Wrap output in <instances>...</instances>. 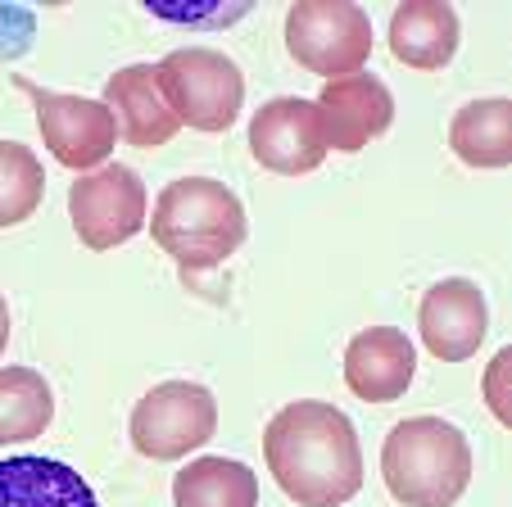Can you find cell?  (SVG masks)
I'll return each instance as SVG.
<instances>
[{"mask_svg": "<svg viewBox=\"0 0 512 507\" xmlns=\"http://www.w3.org/2000/svg\"><path fill=\"white\" fill-rule=\"evenodd\" d=\"M263 458L281 494L300 507H340L363 489L354 421L336 403H286L263 431Z\"/></svg>", "mask_w": 512, "mask_h": 507, "instance_id": "obj_1", "label": "cell"}, {"mask_svg": "<svg viewBox=\"0 0 512 507\" xmlns=\"http://www.w3.org/2000/svg\"><path fill=\"white\" fill-rule=\"evenodd\" d=\"M150 236L182 272L218 268L245 245V204L236 200L232 186L213 177H177L159 191L155 213H150Z\"/></svg>", "mask_w": 512, "mask_h": 507, "instance_id": "obj_2", "label": "cell"}, {"mask_svg": "<svg viewBox=\"0 0 512 507\" xmlns=\"http://www.w3.org/2000/svg\"><path fill=\"white\" fill-rule=\"evenodd\" d=\"M381 476L404 507H454L472 480V449L440 417H408L381 444Z\"/></svg>", "mask_w": 512, "mask_h": 507, "instance_id": "obj_3", "label": "cell"}, {"mask_svg": "<svg viewBox=\"0 0 512 507\" xmlns=\"http://www.w3.org/2000/svg\"><path fill=\"white\" fill-rule=\"evenodd\" d=\"M155 82L177 123L195 132H227L245 105V77L236 59L209 46H182L164 55L155 64Z\"/></svg>", "mask_w": 512, "mask_h": 507, "instance_id": "obj_4", "label": "cell"}, {"mask_svg": "<svg viewBox=\"0 0 512 507\" xmlns=\"http://www.w3.org/2000/svg\"><path fill=\"white\" fill-rule=\"evenodd\" d=\"M286 50L295 55V64H304L309 73L327 77V82L354 77L363 73V64L372 55V19L363 5H349V0L290 5Z\"/></svg>", "mask_w": 512, "mask_h": 507, "instance_id": "obj_5", "label": "cell"}, {"mask_svg": "<svg viewBox=\"0 0 512 507\" xmlns=\"http://www.w3.org/2000/svg\"><path fill=\"white\" fill-rule=\"evenodd\" d=\"M218 403L195 381H164L132 408V444L155 462H177L213 440Z\"/></svg>", "mask_w": 512, "mask_h": 507, "instance_id": "obj_6", "label": "cell"}, {"mask_svg": "<svg viewBox=\"0 0 512 507\" xmlns=\"http://www.w3.org/2000/svg\"><path fill=\"white\" fill-rule=\"evenodd\" d=\"M145 209H150V195H145L141 177L127 163H105L96 173H82L68 191L73 231L96 254L127 245L145 227Z\"/></svg>", "mask_w": 512, "mask_h": 507, "instance_id": "obj_7", "label": "cell"}, {"mask_svg": "<svg viewBox=\"0 0 512 507\" xmlns=\"http://www.w3.org/2000/svg\"><path fill=\"white\" fill-rule=\"evenodd\" d=\"M19 91H28V96L37 100L41 141H46V150L55 154L64 168H78V173L105 168L109 150H114V141H118V118L105 109V100L41 91L28 77H19Z\"/></svg>", "mask_w": 512, "mask_h": 507, "instance_id": "obj_8", "label": "cell"}, {"mask_svg": "<svg viewBox=\"0 0 512 507\" xmlns=\"http://www.w3.org/2000/svg\"><path fill=\"white\" fill-rule=\"evenodd\" d=\"M250 154L277 177H304L322 168L327 136H322L318 105L300 96L268 100L250 123Z\"/></svg>", "mask_w": 512, "mask_h": 507, "instance_id": "obj_9", "label": "cell"}, {"mask_svg": "<svg viewBox=\"0 0 512 507\" xmlns=\"http://www.w3.org/2000/svg\"><path fill=\"white\" fill-rule=\"evenodd\" d=\"M322 118V136H327V150L354 154L368 141L390 132L395 123V96L381 77L372 73H354V77H336L322 87V96L313 100Z\"/></svg>", "mask_w": 512, "mask_h": 507, "instance_id": "obj_10", "label": "cell"}, {"mask_svg": "<svg viewBox=\"0 0 512 507\" xmlns=\"http://www.w3.org/2000/svg\"><path fill=\"white\" fill-rule=\"evenodd\" d=\"M417 326H422V345L440 363H463L481 349L485 331H490V308H485V295L476 290V281L449 277L435 281L422 295Z\"/></svg>", "mask_w": 512, "mask_h": 507, "instance_id": "obj_11", "label": "cell"}, {"mask_svg": "<svg viewBox=\"0 0 512 507\" xmlns=\"http://www.w3.org/2000/svg\"><path fill=\"white\" fill-rule=\"evenodd\" d=\"M417 354L413 340L395 326H368L345 349V385L363 403H395L413 385Z\"/></svg>", "mask_w": 512, "mask_h": 507, "instance_id": "obj_12", "label": "cell"}, {"mask_svg": "<svg viewBox=\"0 0 512 507\" xmlns=\"http://www.w3.org/2000/svg\"><path fill=\"white\" fill-rule=\"evenodd\" d=\"M105 109L118 118V132L123 141H132L136 150H155V145H168L182 123L168 109L164 91L155 82V68L150 64H127L118 68L105 82Z\"/></svg>", "mask_w": 512, "mask_h": 507, "instance_id": "obj_13", "label": "cell"}, {"mask_svg": "<svg viewBox=\"0 0 512 507\" xmlns=\"http://www.w3.org/2000/svg\"><path fill=\"white\" fill-rule=\"evenodd\" d=\"M0 507H96V494L68 462L19 453L0 462Z\"/></svg>", "mask_w": 512, "mask_h": 507, "instance_id": "obj_14", "label": "cell"}, {"mask_svg": "<svg viewBox=\"0 0 512 507\" xmlns=\"http://www.w3.org/2000/svg\"><path fill=\"white\" fill-rule=\"evenodd\" d=\"M458 50V14L440 0H413L390 14V55L408 68H445Z\"/></svg>", "mask_w": 512, "mask_h": 507, "instance_id": "obj_15", "label": "cell"}, {"mask_svg": "<svg viewBox=\"0 0 512 507\" xmlns=\"http://www.w3.org/2000/svg\"><path fill=\"white\" fill-rule=\"evenodd\" d=\"M449 150L467 168H508L512 163V100H472L449 123Z\"/></svg>", "mask_w": 512, "mask_h": 507, "instance_id": "obj_16", "label": "cell"}, {"mask_svg": "<svg viewBox=\"0 0 512 507\" xmlns=\"http://www.w3.org/2000/svg\"><path fill=\"white\" fill-rule=\"evenodd\" d=\"M173 507H259V476L232 458H195L173 476Z\"/></svg>", "mask_w": 512, "mask_h": 507, "instance_id": "obj_17", "label": "cell"}, {"mask_svg": "<svg viewBox=\"0 0 512 507\" xmlns=\"http://www.w3.org/2000/svg\"><path fill=\"white\" fill-rule=\"evenodd\" d=\"M55 421V394L37 367H0V449L41 440Z\"/></svg>", "mask_w": 512, "mask_h": 507, "instance_id": "obj_18", "label": "cell"}, {"mask_svg": "<svg viewBox=\"0 0 512 507\" xmlns=\"http://www.w3.org/2000/svg\"><path fill=\"white\" fill-rule=\"evenodd\" d=\"M46 173L41 159L19 141H0V227H19L41 209Z\"/></svg>", "mask_w": 512, "mask_h": 507, "instance_id": "obj_19", "label": "cell"}, {"mask_svg": "<svg viewBox=\"0 0 512 507\" xmlns=\"http://www.w3.org/2000/svg\"><path fill=\"white\" fill-rule=\"evenodd\" d=\"M508 363H512V354H508V349H499V358L490 363V381H485V390H490V408H494V417H499V421L512 417V412L499 403V381H503V372H508Z\"/></svg>", "mask_w": 512, "mask_h": 507, "instance_id": "obj_20", "label": "cell"}, {"mask_svg": "<svg viewBox=\"0 0 512 507\" xmlns=\"http://www.w3.org/2000/svg\"><path fill=\"white\" fill-rule=\"evenodd\" d=\"M5 345H10V304L0 295V354H5Z\"/></svg>", "mask_w": 512, "mask_h": 507, "instance_id": "obj_21", "label": "cell"}]
</instances>
